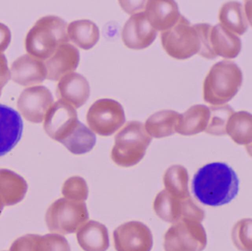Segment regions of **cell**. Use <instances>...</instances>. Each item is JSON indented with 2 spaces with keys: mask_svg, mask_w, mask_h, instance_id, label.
<instances>
[{
  "mask_svg": "<svg viewBox=\"0 0 252 251\" xmlns=\"http://www.w3.org/2000/svg\"><path fill=\"white\" fill-rule=\"evenodd\" d=\"M160 38L166 53L178 60L189 59L200 50L197 31L182 15L172 28L161 32Z\"/></svg>",
  "mask_w": 252,
  "mask_h": 251,
  "instance_id": "6",
  "label": "cell"
},
{
  "mask_svg": "<svg viewBox=\"0 0 252 251\" xmlns=\"http://www.w3.org/2000/svg\"><path fill=\"white\" fill-rule=\"evenodd\" d=\"M23 121L15 109L0 103V157L11 152L23 135Z\"/></svg>",
  "mask_w": 252,
  "mask_h": 251,
  "instance_id": "14",
  "label": "cell"
},
{
  "mask_svg": "<svg viewBox=\"0 0 252 251\" xmlns=\"http://www.w3.org/2000/svg\"><path fill=\"white\" fill-rule=\"evenodd\" d=\"M60 143L73 155H84L94 149L96 143V136L88 126L79 121L71 132Z\"/></svg>",
  "mask_w": 252,
  "mask_h": 251,
  "instance_id": "27",
  "label": "cell"
},
{
  "mask_svg": "<svg viewBox=\"0 0 252 251\" xmlns=\"http://www.w3.org/2000/svg\"><path fill=\"white\" fill-rule=\"evenodd\" d=\"M212 50L215 56L224 59H234L241 51L242 42L238 35L217 24L212 26L210 32Z\"/></svg>",
  "mask_w": 252,
  "mask_h": 251,
  "instance_id": "21",
  "label": "cell"
},
{
  "mask_svg": "<svg viewBox=\"0 0 252 251\" xmlns=\"http://www.w3.org/2000/svg\"><path fill=\"white\" fill-rule=\"evenodd\" d=\"M147 1H119L125 11L130 15L144 12Z\"/></svg>",
  "mask_w": 252,
  "mask_h": 251,
  "instance_id": "36",
  "label": "cell"
},
{
  "mask_svg": "<svg viewBox=\"0 0 252 251\" xmlns=\"http://www.w3.org/2000/svg\"><path fill=\"white\" fill-rule=\"evenodd\" d=\"M164 190L178 198L190 196L189 191V174L185 167L173 165L167 168L163 175Z\"/></svg>",
  "mask_w": 252,
  "mask_h": 251,
  "instance_id": "28",
  "label": "cell"
},
{
  "mask_svg": "<svg viewBox=\"0 0 252 251\" xmlns=\"http://www.w3.org/2000/svg\"><path fill=\"white\" fill-rule=\"evenodd\" d=\"M225 132L238 145L251 146L252 142V115L246 111L235 112L230 116Z\"/></svg>",
  "mask_w": 252,
  "mask_h": 251,
  "instance_id": "26",
  "label": "cell"
},
{
  "mask_svg": "<svg viewBox=\"0 0 252 251\" xmlns=\"http://www.w3.org/2000/svg\"><path fill=\"white\" fill-rule=\"evenodd\" d=\"M181 114L173 110H161L150 115L144 128L153 138H163L176 132Z\"/></svg>",
  "mask_w": 252,
  "mask_h": 251,
  "instance_id": "25",
  "label": "cell"
},
{
  "mask_svg": "<svg viewBox=\"0 0 252 251\" xmlns=\"http://www.w3.org/2000/svg\"><path fill=\"white\" fill-rule=\"evenodd\" d=\"M125 113L120 103L110 98L96 100L87 113V123L93 132L103 136L112 135L125 123Z\"/></svg>",
  "mask_w": 252,
  "mask_h": 251,
  "instance_id": "9",
  "label": "cell"
},
{
  "mask_svg": "<svg viewBox=\"0 0 252 251\" xmlns=\"http://www.w3.org/2000/svg\"><path fill=\"white\" fill-rule=\"evenodd\" d=\"M76 109L64 100L54 102L44 119V129L53 140L61 142L79 122Z\"/></svg>",
  "mask_w": 252,
  "mask_h": 251,
  "instance_id": "11",
  "label": "cell"
},
{
  "mask_svg": "<svg viewBox=\"0 0 252 251\" xmlns=\"http://www.w3.org/2000/svg\"><path fill=\"white\" fill-rule=\"evenodd\" d=\"M191 189L200 203L208 206H221L229 203L238 193V177L225 162L208 163L194 174Z\"/></svg>",
  "mask_w": 252,
  "mask_h": 251,
  "instance_id": "1",
  "label": "cell"
},
{
  "mask_svg": "<svg viewBox=\"0 0 252 251\" xmlns=\"http://www.w3.org/2000/svg\"><path fill=\"white\" fill-rule=\"evenodd\" d=\"M57 93L60 99L77 109L83 106L89 98L91 87L85 77L73 72L60 78Z\"/></svg>",
  "mask_w": 252,
  "mask_h": 251,
  "instance_id": "17",
  "label": "cell"
},
{
  "mask_svg": "<svg viewBox=\"0 0 252 251\" xmlns=\"http://www.w3.org/2000/svg\"><path fill=\"white\" fill-rule=\"evenodd\" d=\"M144 13L151 26L157 32L170 29L181 16L178 4L172 0L147 1Z\"/></svg>",
  "mask_w": 252,
  "mask_h": 251,
  "instance_id": "18",
  "label": "cell"
},
{
  "mask_svg": "<svg viewBox=\"0 0 252 251\" xmlns=\"http://www.w3.org/2000/svg\"><path fill=\"white\" fill-rule=\"evenodd\" d=\"M54 103L52 93L45 86H34L23 90L17 100V108L25 119L33 124L44 121Z\"/></svg>",
  "mask_w": 252,
  "mask_h": 251,
  "instance_id": "12",
  "label": "cell"
},
{
  "mask_svg": "<svg viewBox=\"0 0 252 251\" xmlns=\"http://www.w3.org/2000/svg\"><path fill=\"white\" fill-rule=\"evenodd\" d=\"M11 41V32L7 25L0 22V53H3Z\"/></svg>",
  "mask_w": 252,
  "mask_h": 251,
  "instance_id": "37",
  "label": "cell"
},
{
  "mask_svg": "<svg viewBox=\"0 0 252 251\" xmlns=\"http://www.w3.org/2000/svg\"><path fill=\"white\" fill-rule=\"evenodd\" d=\"M194 27L197 31L200 40V50L197 54L206 59H215L216 56L212 50L210 41L212 25L207 23H199L194 25Z\"/></svg>",
  "mask_w": 252,
  "mask_h": 251,
  "instance_id": "33",
  "label": "cell"
},
{
  "mask_svg": "<svg viewBox=\"0 0 252 251\" xmlns=\"http://www.w3.org/2000/svg\"><path fill=\"white\" fill-rule=\"evenodd\" d=\"M252 221L251 219L239 220L231 230L233 244L238 251H252Z\"/></svg>",
  "mask_w": 252,
  "mask_h": 251,
  "instance_id": "30",
  "label": "cell"
},
{
  "mask_svg": "<svg viewBox=\"0 0 252 251\" xmlns=\"http://www.w3.org/2000/svg\"><path fill=\"white\" fill-rule=\"evenodd\" d=\"M36 251H70L68 242L64 236L57 233L38 236Z\"/></svg>",
  "mask_w": 252,
  "mask_h": 251,
  "instance_id": "32",
  "label": "cell"
},
{
  "mask_svg": "<svg viewBox=\"0 0 252 251\" xmlns=\"http://www.w3.org/2000/svg\"><path fill=\"white\" fill-rule=\"evenodd\" d=\"M4 206L3 205L1 204V202H0V215H1V214H2V210H3Z\"/></svg>",
  "mask_w": 252,
  "mask_h": 251,
  "instance_id": "38",
  "label": "cell"
},
{
  "mask_svg": "<svg viewBox=\"0 0 252 251\" xmlns=\"http://www.w3.org/2000/svg\"><path fill=\"white\" fill-rule=\"evenodd\" d=\"M153 208L159 218L171 224L184 220L202 222L205 217L204 211L194 202L191 196L175 197L164 189L156 196Z\"/></svg>",
  "mask_w": 252,
  "mask_h": 251,
  "instance_id": "7",
  "label": "cell"
},
{
  "mask_svg": "<svg viewBox=\"0 0 252 251\" xmlns=\"http://www.w3.org/2000/svg\"><path fill=\"white\" fill-rule=\"evenodd\" d=\"M243 82L240 68L231 61H221L211 67L203 81V97L212 106L226 104Z\"/></svg>",
  "mask_w": 252,
  "mask_h": 251,
  "instance_id": "3",
  "label": "cell"
},
{
  "mask_svg": "<svg viewBox=\"0 0 252 251\" xmlns=\"http://www.w3.org/2000/svg\"><path fill=\"white\" fill-rule=\"evenodd\" d=\"M80 61L79 50L70 43L59 46L54 54L44 62L46 68V78L60 81L67 74L76 70Z\"/></svg>",
  "mask_w": 252,
  "mask_h": 251,
  "instance_id": "16",
  "label": "cell"
},
{
  "mask_svg": "<svg viewBox=\"0 0 252 251\" xmlns=\"http://www.w3.org/2000/svg\"><path fill=\"white\" fill-rule=\"evenodd\" d=\"M89 214L85 202L60 198L51 204L45 214L48 230L65 235L76 233L88 221Z\"/></svg>",
  "mask_w": 252,
  "mask_h": 251,
  "instance_id": "5",
  "label": "cell"
},
{
  "mask_svg": "<svg viewBox=\"0 0 252 251\" xmlns=\"http://www.w3.org/2000/svg\"><path fill=\"white\" fill-rule=\"evenodd\" d=\"M209 107L205 105L191 106L180 115L176 132L181 135L190 136L205 131L209 123Z\"/></svg>",
  "mask_w": 252,
  "mask_h": 251,
  "instance_id": "22",
  "label": "cell"
},
{
  "mask_svg": "<svg viewBox=\"0 0 252 251\" xmlns=\"http://www.w3.org/2000/svg\"><path fill=\"white\" fill-rule=\"evenodd\" d=\"M209 109V123L205 131L212 135H225V126L230 116L234 112V109L228 104L212 106Z\"/></svg>",
  "mask_w": 252,
  "mask_h": 251,
  "instance_id": "29",
  "label": "cell"
},
{
  "mask_svg": "<svg viewBox=\"0 0 252 251\" xmlns=\"http://www.w3.org/2000/svg\"><path fill=\"white\" fill-rule=\"evenodd\" d=\"M152 137L139 121L126 123L115 137L111 159L121 167L134 166L144 158Z\"/></svg>",
  "mask_w": 252,
  "mask_h": 251,
  "instance_id": "4",
  "label": "cell"
},
{
  "mask_svg": "<svg viewBox=\"0 0 252 251\" xmlns=\"http://www.w3.org/2000/svg\"><path fill=\"white\" fill-rule=\"evenodd\" d=\"M67 25L57 16H46L39 19L28 32L26 49L28 54L46 61L59 46L69 42Z\"/></svg>",
  "mask_w": 252,
  "mask_h": 251,
  "instance_id": "2",
  "label": "cell"
},
{
  "mask_svg": "<svg viewBox=\"0 0 252 251\" xmlns=\"http://www.w3.org/2000/svg\"><path fill=\"white\" fill-rule=\"evenodd\" d=\"M116 251H151L153 236L143 222L129 221L119 225L113 232Z\"/></svg>",
  "mask_w": 252,
  "mask_h": 251,
  "instance_id": "10",
  "label": "cell"
},
{
  "mask_svg": "<svg viewBox=\"0 0 252 251\" xmlns=\"http://www.w3.org/2000/svg\"><path fill=\"white\" fill-rule=\"evenodd\" d=\"M37 234H27L16 239L9 251H36V240Z\"/></svg>",
  "mask_w": 252,
  "mask_h": 251,
  "instance_id": "34",
  "label": "cell"
},
{
  "mask_svg": "<svg viewBox=\"0 0 252 251\" xmlns=\"http://www.w3.org/2000/svg\"><path fill=\"white\" fill-rule=\"evenodd\" d=\"M11 79V72L8 67V61L3 53H0V95L5 84Z\"/></svg>",
  "mask_w": 252,
  "mask_h": 251,
  "instance_id": "35",
  "label": "cell"
},
{
  "mask_svg": "<svg viewBox=\"0 0 252 251\" xmlns=\"http://www.w3.org/2000/svg\"><path fill=\"white\" fill-rule=\"evenodd\" d=\"M11 78L20 85L34 87L45 81L46 68L43 61L29 54L16 59L10 68Z\"/></svg>",
  "mask_w": 252,
  "mask_h": 251,
  "instance_id": "15",
  "label": "cell"
},
{
  "mask_svg": "<svg viewBox=\"0 0 252 251\" xmlns=\"http://www.w3.org/2000/svg\"><path fill=\"white\" fill-rule=\"evenodd\" d=\"M157 31L151 26L144 12L131 15L124 25L122 38L126 47L132 50H143L153 44Z\"/></svg>",
  "mask_w": 252,
  "mask_h": 251,
  "instance_id": "13",
  "label": "cell"
},
{
  "mask_svg": "<svg viewBox=\"0 0 252 251\" xmlns=\"http://www.w3.org/2000/svg\"><path fill=\"white\" fill-rule=\"evenodd\" d=\"M64 198L76 202H85L88 197V184L85 179L79 176H73L67 179L62 188Z\"/></svg>",
  "mask_w": 252,
  "mask_h": 251,
  "instance_id": "31",
  "label": "cell"
},
{
  "mask_svg": "<svg viewBox=\"0 0 252 251\" xmlns=\"http://www.w3.org/2000/svg\"><path fill=\"white\" fill-rule=\"evenodd\" d=\"M69 41L83 50L93 48L99 40L98 26L92 21L80 19L73 21L67 25Z\"/></svg>",
  "mask_w": 252,
  "mask_h": 251,
  "instance_id": "23",
  "label": "cell"
},
{
  "mask_svg": "<svg viewBox=\"0 0 252 251\" xmlns=\"http://www.w3.org/2000/svg\"><path fill=\"white\" fill-rule=\"evenodd\" d=\"M28 188L27 182L22 176L11 170L0 168V202L4 207L23 201Z\"/></svg>",
  "mask_w": 252,
  "mask_h": 251,
  "instance_id": "19",
  "label": "cell"
},
{
  "mask_svg": "<svg viewBox=\"0 0 252 251\" xmlns=\"http://www.w3.org/2000/svg\"><path fill=\"white\" fill-rule=\"evenodd\" d=\"M76 239L84 251H107L110 247L107 227L95 220L85 223L76 233Z\"/></svg>",
  "mask_w": 252,
  "mask_h": 251,
  "instance_id": "20",
  "label": "cell"
},
{
  "mask_svg": "<svg viewBox=\"0 0 252 251\" xmlns=\"http://www.w3.org/2000/svg\"><path fill=\"white\" fill-rule=\"evenodd\" d=\"M218 19L220 25L237 35L247 31L249 20L243 4L237 1H228L220 9Z\"/></svg>",
  "mask_w": 252,
  "mask_h": 251,
  "instance_id": "24",
  "label": "cell"
},
{
  "mask_svg": "<svg viewBox=\"0 0 252 251\" xmlns=\"http://www.w3.org/2000/svg\"><path fill=\"white\" fill-rule=\"evenodd\" d=\"M207 236L201 222L189 220L172 224L164 235L165 251H203Z\"/></svg>",
  "mask_w": 252,
  "mask_h": 251,
  "instance_id": "8",
  "label": "cell"
}]
</instances>
